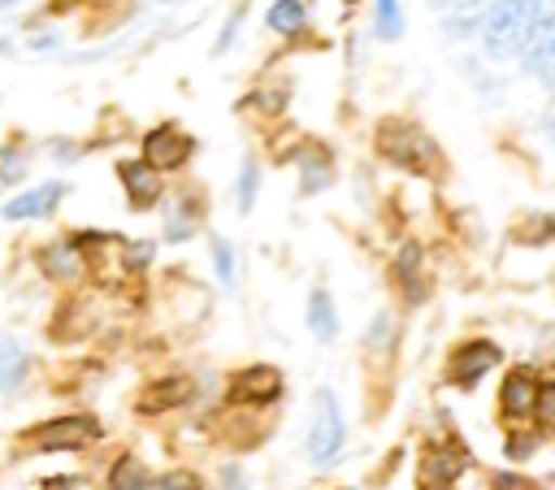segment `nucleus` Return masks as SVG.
Returning a JSON list of instances; mask_svg holds the SVG:
<instances>
[{
  "label": "nucleus",
  "mask_w": 555,
  "mask_h": 490,
  "mask_svg": "<svg viewBox=\"0 0 555 490\" xmlns=\"http://www.w3.org/2000/svg\"><path fill=\"white\" fill-rule=\"evenodd\" d=\"M143 477H147V468H143L139 460L121 455V460L113 464V477H108V486H113V490H139V486H143Z\"/></svg>",
  "instance_id": "21"
},
{
  "label": "nucleus",
  "mask_w": 555,
  "mask_h": 490,
  "mask_svg": "<svg viewBox=\"0 0 555 490\" xmlns=\"http://www.w3.org/2000/svg\"><path fill=\"white\" fill-rule=\"evenodd\" d=\"M26 173V152L17 143H4L0 147V182H17Z\"/></svg>",
  "instance_id": "24"
},
{
  "label": "nucleus",
  "mask_w": 555,
  "mask_h": 490,
  "mask_svg": "<svg viewBox=\"0 0 555 490\" xmlns=\"http://www.w3.org/2000/svg\"><path fill=\"white\" fill-rule=\"evenodd\" d=\"M533 395H538V377L529 369H512L499 386V408L507 421H525L533 416Z\"/></svg>",
  "instance_id": "9"
},
{
  "label": "nucleus",
  "mask_w": 555,
  "mask_h": 490,
  "mask_svg": "<svg viewBox=\"0 0 555 490\" xmlns=\"http://www.w3.org/2000/svg\"><path fill=\"white\" fill-rule=\"evenodd\" d=\"M395 278L403 282V291H408L412 304L425 299V282H421V247H416V243H403V247H399V256H395Z\"/></svg>",
  "instance_id": "15"
},
{
  "label": "nucleus",
  "mask_w": 555,
  "mask_h": 490,
  "mask_svg": "<svg viewBox=\"0 0 555 490\" xmlns=\"http://www.w3.org/2000/svg\"><path fill=\"white\" fill-rule=\"evenodd\" d=\"M225 486H230V490H243V477H238V468H230V473H225Z\"/></svg>",
  "instance_id": "29"
},
{
  "label": "nucleus",
  "mask_w": 555,
  "mask_h": 490,
  "mask_svg": "<svg viewBox=\"0 0 555 490\" xmlns=\"http://www.w3.org/2000/svg\"><path fill=\"white\" fill-rule=\"evenodd\" d=\"M238 22H243V9H234V13H230V22L221 26V35H217V43H212V52H217V56H221V52L234 43V35H238Z\"/></svg>",
  "instance_id": "27"
},
{
  "label": "nucleus",
  "mask_w": 555,
  "mask_h": 490,
  "mask_svg": "<svg viewBox=\"0 0 555 490\" xmlns=\"http://www.w3.org/2000/svg\"><path fill=\"white\" fill-rule=\"evenodd\" d=\"M369 347H377V351L390 347V312H377V321H373V330H369Z\"/></svg>",
  "instance_id": "26"
},
{
  "label": "nucleus",
  "mask_w": 555,
  "mask_h": 490,
  "mask_svg": "<svg viewBox=\"0 0 555 490\" xmlns=\"http://www.w3.org/2000/svg\"><path fill=\"white\" fill-rule=\"evenodd\" d=\"M26 377V351L17 347V338H0V390H17Z\"/></svg>",
  "instance_id": "17"
},
{
  "label": "nucleus",
  "mask_w": 555,
  "mask_h": 490,
  "mask_svg": "<svg viewBox=\"0 0 555 490\" xmlns=\"http://www.w3.org/2000/svg\"><path fill=\"white\" fill-rule=\"evenodd\" d=\"M4 52H9V39H0V56H4Z\"/></svg>",
  "instance_id": "32"
},
{
  "label": "nucleus",
  "mask_w": 555,
  "mask_h": 490,
  "mask_svg": "<svg viewBox=\"0 0 555 490\" xmlns=\"http://www.w3.org/2000/svg\"><path fill=\"white\" fill-rule=\"evenodd\" d=\"M464 468V451H451V447H434V455L425 460V486L429 490H447Z\"/></svg>",
  "instance_id": "14"
},
{
  "label": "nucleus",
  "mask_w": 555,
  "mask_h": 490,
  "mask_svg": "<svg viewBox=\"0 0 555 490\" xmlns=\"http://www.w3.org/2000/svg\"><path fill=\"white\" fill-rule=\"evenodd\" d=\"M165 173L156 169V165H147L143 156H134V160H117V182H121V191H126V199H130V208H156L160 199H165V182H160Z\"/></svg>",
  "instance_id": "5"
},
{
  "label": "nucleus",
  "mask_w": 555,
  "mask_h": 490,
  "mask_svg": "<svg viewBox=\"0 0 555 490\" xmlns=\"http://www.w3.org/2000/svg\"><path fill=\"white\" fill-rule=\"evenodd\" d=\"M291 165H295V173H299V191H304V195H317V191H325V186L334 182V156H330L325 147H317V143L295 147Z\"/></svg>",
  "instance_id": "8"
},
{
  "label": "nucleus",
  "mask_w": 555,
  "mask_h": 490,
  "mask_svg": "<svg viewBox=\"0 0 555 490\" xmlns=\"http://www.w3.org/2000/svg\"><path fill=\"white\" fill-rule=\"evenodd\" d=\"M139 490H204V486H199L195 473H165V477H152V473H147Z\"/></svg>",
  "instance_id": "22"
},
{
  "label": "nucleus",
  "mask_w": 555,
  "mask_h": 490,
  "mask_svg": "<svg viewBox=\"0 0 555 490\" xmlns=\"http://www.w3.org/2000/svg\"><path fill=\"white\" fill-rule=\"evenodd\" d=\"M212 269H217V282L234 286V247L225 238H212Z\"/></svg>",
  "instance_id": "25"
},
{
  "label": "nucleus",
  "mask_w": 555,
  "mask_h": 490,
  "mask_svg": "<svg viewBox=\"0 0 555 490\" xmlns=\"http://www.w3.org/2000/svg\"><path fill=\"white\" fill-rule=\"evenodd\" d=\"M477 39L486 48L490 61H512L525 48V13L520 0H486L481 4V22H477Z\"/></svg>",
  "instance_id": "2"
},
{
  "label": "nucleus",
  "mask_w": 555,
  "mask_h": 490,
  "mask_svg": "<svg viewBox=\"0 0 555 490\" xmlns=\"http://www.w3.org/2000/svg\"><path fill=\"white\" fill-rule=\"evenodd\" d=\"M533 416H538V425H542V429H555V382H538Z\"/></svg>",
  "instance_id": "23"
},
{
  "label": "nucleus",
  "mask_w": 555,
  "mask_h": 490,
  "mask_svg": "<svg viewBox=\"0 0 555 490\" xmlns=\"http://www.w3.org/2000/svg\"><path fill=\"white\" fill-rule=\"evenodd\" d=\"M82 269H87V252L78 247V238H56L52 247H43V273H48V278L69 282V278H78Z\"/></svg>",
  "instance_id": "12"
},
{
  "label": "nucleus",
  "mask_w": 555,
  "mask_h": 490,
  "mask_svg": "<svg viewBox=\"0 0 555 490\" xmlns=\"http://www.w3.org/2000/svg\"><path fill=\"white\" fill-rule=\"evenodd\" d=\"M529 442H533V438H525V434H516V438H512V455H529V451H533Z\"/></svg>",
  "instance_id": "28"
},
{
  "label": "nucleus",
  "mask_w": 555,
  "mask_h": 490,
  "mask_svg": "<svg viewBox=\"0 0 555 490\" xmlns=\"http://www.w3.org/2000/svg\"><path fill=\"white\" fill-rule=\"evenodd\" d=\"M304 451H308V460L317 468L334 464L338 451H343V412H338V399L330 390H317V408H312V421H308Z\"/></svg>",
  "instance_id": "3"
},
{
  "label": "nucleus",
  "mask_w": 555,
  "mask_h": 490,
  "mask_svg": "<svg viewBox=\"0 0 555 490\" xmlns=\"http://www.w3.org/2000/svg\"><path fill=\"white\" fill-rule=\"evenodd\" d=\"M143 160L147 165H156L160 173H178L186 160H191V152H195V139L182 130V126H173V121H160V126H152L147 134H143Z\"/></svg>",
  "instance_id": "4"
},
{
  "label": "nucleus",
  "mask_w": 555,
  "mask_h": 490,
  "mask_svg": "<svg viewBox=\"0 0 555 490\" xmlns=\"http://www.w3.org/2000/svg\"><path fill=\"white\" fill-rule=\"evenodd\" d=\"M95 438H100V425L91 416H61V421H48V425H39L30 434V442L39 451H78V447H87Z\"/></svg>",
  "instance_id": "6"
},
{
  "label": "nucleus",
  "mask_w": 555,
  "mask_h": 490,
  "mask_svg": "<svg viewBox=\"0 0 555 490\" xmlns=\"http://www.w3.org/2000/svg\"><path fill=\"white\" fill-rule=\"evenodd\" d=\"M373 30L382 39H399L403 35V4L399 0H373Z\"/></svg>",
  "instance_id": "19"
},
{
  "label": "nucleus",
  "mask_w": 555,
  "mask_h": 490,
  "mask_svg": "<svg viewBox=\"0 0 555 490\" xmlns=\"http://www.w3.org/2000/svg\"><path fill=\"white\" fill-rule=\"evenodd\" d=\"M234 195H238V212H251V204H256V195H260V165H256L251 156L238 165V178H234Z\"/></svg>",
  "instance_id": "20"
},
{
  "label": "nucleus",
  "mask_w": 555,
  "mask_h": 490,
  "mask_svg": "<svg viewBox=\"0 0 555 490\" xmlns=\"http://www.w3.org/2000/svg\"><path fill=\"white\" fill-rule=\"evenodd\" d=\"M191 234H195V204H191V195H178L165 204V238L182 243Z\"/></svg>",
  "instance_id": "16"
},
{
  "label": "nucleus",
  "mask_w": 555,
  "mask_h": 490,
  "mask_svg": "<svg viewBox=\"0 0 555 490\" xmlns=\"http://www.w3.org/2000/svg\"><path fill=\"white\" fill-rule=\"evenodd\" d=\"M373 147L386 165L395 169H408V173H421V178H434L442 173V147L434 143V134L416 121H403V117H386L377 130H373Z\"/></svg>",
  "instance_id": "1"
},
{
  "label": "nucleus",
  "mask_w": 555,
  "mask_h": 490,
  "mask_svg": "<svg viewBox=\"0 0 555 490\" xmlns=\"http://www.w3.org/2000/svg\"><path fill=\"white\" fill-rule=\"evenodd\" d=\"M499 360H503V351H499L494 343L473 338L468 347H460V351H455V360H451V382H455V386H477V382H481V373H490Z\"/></svg>",
  "instance_id": "7"
},
{
  "label": "nucleus",
  "mask_w": 555,
  "mask_h": 490,
  "mask_svg": "<svg viewBox=\"0 0 555 490\" xmlns=\"http://www.w3.org/2000/svg\"><path fill=\"white\" fill-rule=\"evenodd\" d=\"M65 195V182H39L30 191H22L17 199L4 204V217L9 221H35V217H48Z\"/></svg>",
  "instance_id": "10"
},
{
  "label": "nucleus",
  "mask_w": 555,
  "mask_h": 490,
  "mask_svg": "<svg viewBox=\"0 0 555 490\" xmlns=\"http://www.w3.org/2000/svg\"><path fill=\"white\" fill-rule=\"evenodd\" d=\"M238 403H273L278 395H282V377H278V369H247L238 382H234V390H230Z\"/></svg>",
  "instance_id": "13"
},
{
  "label": "nucleus",
  "mask_w": 555,
  "mask_h": 490,
  "mask_svg": "<svg viewBox=\"0 0 555 490\" xmlns=\"http://www.w3.org/2000/svg\"><path fill=\"white\" fill-rule=\"evenodd\" d=\"M308 325H312V334H317L321 343H330V338L338 334V317H334V299H330L325 291H312V299H308Z\"/></svg>",
  "instance_id": "18"
},
{
  "label": "nucleus",
  "mask_w": 555,
  "mask_h": 490,
  "mask_svg": "<svg viewBox=\"0 0 555 490\" xmlns=\"http://www.w3.org/2000/svg\"><path fill=\"white\" fill-rule=\"evenodd\" d=\"M264 26L282 39H299L312 26V9H308V0H273L264 9Z\"/></svg>",
  "instance_id": "11"
},
{
  "label": "nucleus",
  "mask_w": 555,
  "mask_h": 490,
  "mask_svg": "<svg viewBox=\"0 0 555 490\" xmlns=\"http://www.w3.org/2000/svg\"><path fill=\"white\" fill-rule=\"evenodd\" d=\"M43 490H52V486H43ZM56 490H69V481H56Z\"/></svg>",
  "instance_id": "31"
},
{
  "label": "nucleus",
  "mask_w": 555,
  "mask_h": 490,
  "mask_svg": "<svg viewBox=\"0 0 555 490\" xmlns=\"http://www.w3.org/2000/svg\"><path fill=\"white\" fill-rule=\"evenodd\" d=\"M546 143H551V147H555V113H551V117H546Z\"/></svg>",
  "instance_id": "30"
}]
</instances>
